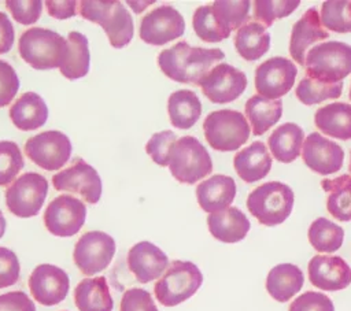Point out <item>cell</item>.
I'll use <instances>...</instances> for the list:
<instances>
[{"label": "cell", "instance_id": "obj_1", "mask_svg": "<svg viewBox=\"0 0 351 311\" xmlns=\"http://www.w3.org/2000/svg\"><path fill=\"white\" fill-rule=\"evenodd\" d=\"M223 58L225 53L218 48L191 47L186 41H180L158 55V66L167 78L176 82L197 85Z\"/></svg>", "mask_w": 351, "mask_h": 311}, {"label": "cell", "instance_id": "obj_2", "mask_svg": "<svg viewBox=\"0 0 351 311\" xmlns=\"http://www.w3.org/2000/svg\"><path fill=\"white\" fill-rule=\"evenodd\" d=\"M78 12L86 21L100 25L111 47L117 49L123 48L133 38V18L118 0H82L78 3Z\"/></svg>", "mask_w": 351, "mask_h": 311}, {"label": "cell", "instance_id": "obj_3", "mask_svg": "<svg viewBox=\"0 0 351 311\" xmlns=\"http://www.w3.org/2000/svg\"><path fill=\"white\" fill-rule=\"evenodd\" d=\"M18 51L21 58L36 70L56 69L66 59L67 38L51 29L30 27L21 34Z\"/></svg>", "mask_w": 351, "mask_h": 311}, {"label": "cell", "instance_id": "obj_4", "mask_svg": "<svg viewBox=\"0 0 351 311\" xmlns=\"http://www.w3.org/2000/svg\"><path fill=\"white\" fill-rule=\"evenodd\" d=\"M293 201V192L287 184L270 181L259 185L248 195L247 208L261 225L276 226L291 215Z\"/></svg>", "mask_w": 351, "mask_h": 311}, {"label": "cell", "instance_id": "obj_5", "mask_svg": "<svg viewBox=\"0 0 351 311\" xmlns=\"http://www.w3.org/2000/svg\"><path fill=\"white\" fill-rule=\"evenodd\" d=\"M307 77L337 84L351 74V45L341 41H325L314 45L304 60Z\"/></svg>", "mask_w": 351, "mask_h": 311}, {"label": "cell", "instance_id": "obj_6", "mask_svg": "<svg viewBox=\"0 0 351 311\" xmlns=\"http://www.w3.org/2000/svg\"><path fill=\"white\" fill-rule=\"evenodd\" d=\"M203 282L199 267L188 260H173L155 282L154 293L165 307H174L192 297Z\"/></svg>", "mask_w": 351, "mask_h": 311}, {"label": "cell", "instance_id": "obj_7", "mask_svg": "<svg viewBox=\"0 0 351 311\" xmlns=\"http://www.w3.org/2000/svg\"><path fill=\"white\" fill-rule=\"evenodd\" d=\"M171 175L181 184H195L213 171V160L208 151L193 136L178 138L169 158Z\"/></svg>", "mask_w": 351, "mask_h": 311}, {"label": "cell", "instance_id": "obj_8", "mask_svg": "<svg viewBox=\"0 0 351 311\" xmlns=\"http://www.w3.org/2000/svg\"><path fill=\"white\" fill-rule=\"evenodd\" d=\"M203 132L211 148L229 152L239 149L247 142L251 127L241 112L234 110H218L206 116Z\"/></svg>", "mask_w": 351, "mask_h": 311}, {"label": "cell", "instance_id": "obj_9", "mask_svg": "<svg viewBox=\"0 0 351 311\" xmlns=\"http://www.w3.org/2000/svg\"><path fill=\"white\" fill-rule=\"evenodd\" d=\"M48 193V181L38 173H23L4 193L7 208L19 218L38 214Z\"/></svg>", "mask_w": 351, "mask_h": 311}, {"label": "cell", "instance_id": "obj_10", "mask_svg": "<svg viewBox=\"0 0 351 311\" xmlns=\"http://www.w3.org/2000/svg\"><path fill=\"white\" fill-rule=\"evenodd\" d=\"M71 151L70 138L59 130L41 132L25 142L26 156L48 171L60 170L69 162Z\"/></svg>", "mask_w": 351, "mask_h": 311}, {"label": "cell", "instance_id": "obj_11", "mask_svg": "<svg viewBox=\"0 0 351 311\" xmlns=\"http://www.w3.org/2000/svg\"><path fill=\"white\" fill-rule=\"evenodd\" d=\"M115 251V240L110 234L92 230L78 238L74 245L73 259L82 274L95 275L111 263Z\"/></svg>", "mask_w": 351, "mask_h": 311}, {"label": "cell", "instance_id": "obj_12", "mask_svg": "<svg viewBox=\"0 0 351 311\" xmlns=\"http://www.w3.org/2000/svg\"><path fill=\"white\" fill-rule=\"evenodd\" d=\"M296 64L282 56H273L261 63L255 70V89L259 96L280 100L293 86Z\"/></svg>", "mask_w": 351, "mask_h": 311}, {"label": "cell", "instance_id": "obj_13", "mask_svg": "<svg viewBox=\"0 0 351 311\" xmlns=\"http://www.w3.org/2000/svg\"><path fill=\"white\" fill-rule=\"evenodd\" d=\"M86 206L82 200L60 195L55 197L44 211V225L56 237H71L77 234L85 223Z\"/></svg>", "mask_w": 351, "mask_h": 311}, {"label": "cell", "instance_id": "obj_14", "mask_svg": "<svg viewBox=\"0 0 351 311\" xmlns=\"http://www.w3.org/2000/svg\"><path fill=\"white\" fill-rule=\"evenodd\" d=\"M52 185L56 190L77 193L89 204H96L101 197V179L99 173L93 166L80 158L69 167L56 173L52 177Z\"/></svg>", "mask_w": 351, "mask_h": 311}, {"label": "cell", "instance_id": "obj_15", "mask_svg": "<svg viewBox=\"0 0 351 311\" xmlns=\"http://www.w3.org/2000/svg\"><path fill=\"white\" fill-rule=\"evenodd\" d=\"M197 85L210 101L225 104L241 96L247 88V77L241 70L228 63H218Z\"/></svg>", "mask_w": 351, "mask_h": 311}, {"label": "cell", "instance_id": "obj_16", "mask_svg": "<svg viewBox=\"0 0 351 311\" xmlns=\"http://www.w3.org/2000/svg\"><path fill=\"white\" fill-rule=\"evenodd\" d=\"M185 32L182 15L171 5H160L143 16L140 23V38L151 45H165L181 37Z\"/></svg>", "mask_w": 351, "mask_h": 311}, {"label": "cell", "instance_id": "obj_17", "mask_svg": "<svg viewBox=\"0 0 351 311\" xmlns=\"http://www.w3.org/2000/svg\"><path fill=\"white\" fill-rule=\"evenodd\" d=\"M69 275L55 264H38L29 277L30 293L43 306H55L63 301L69 293Z\"/></svg>", "mask_w": 351, "mask_h": 311}, {"label": "cell", "instance_id": "obj_18", "mask_svg": "<svg viewBox=\"0 0 351 311\" xmlns=\"http://www.w3.org/2000/svg\"><path fill=\"white\" fill-rule=\"evenodd\" d=\"M302 158L308 169L321 175H328L343 167L344 151L335 141L325 138L318 132H313L304 138Z\"/></svg>", "mask_w": 351, "mask_h": 311}, {"label": "cell", "instance_id": "obj_19", "mask_svg": "<svg viewBox=\"0 0 351 311\" xmlns=\"http://www.w3.org/2000/svg\"><path fill=\"white\" fill-rule=\"evenodd\" d=\"M308 279L322 290H340L351 284V267L340 256L315 255L308 262Z\"/></svg>", "mask_w": 351, "mask_h": 311}, {"label": "cell", "instance_id": "obj_20", "mask_svg": "<svg viewBox=\"0 0 351 311\" xmlns=\"http://www.w3.org/2000/svg\"><path fill=\"white\" fill-rule=\"evenodd\" d=\"M128 267L138 282L147 284L162 277L169 267V258L155 244L140 241L128 252Z\"/></svg>", "mask_w": 351, "mask_h": 311}, {"label": "cell", "instance_id": "obj_21", "mask_svg": "<svg viewBox=\"0 0 351 311\" xmlns=\"http://www.w3.org/2000/svg\"><path fill=\"white\" fill-rule=\"evenodd\" d=\"M328 37L329 33L321 23L318 10L315 7L308 8L292 27L289 40L291 58L299 66H304L306 55L313 45L321 40H326Z\"/></svg>", "mask_w": 351, "mask_h": 311}, {"label": "cell", "instance_id": "obj_22", "mask_svg": "<svg viewBox=\"0 0 351 311\" xmlns=\"http://www.w3.org/2000/svg\"><path fill=\"white\" fill-rule=\"evenodd\" d=\"M236 197V182L232 177L215 174L196 188V199L206 212H218L228 208Z\"/></svg>", "mask_w": 351, "mask_h": 311}, {"label": "cell", "instance_id": "obj_23", "mask_svg": "<svg viewBox=\"0 0 351 311\" xmlns=\"http://www.w3.org/2000/svg\"><path fill=\"white\" fill-rule=\"evenodd\" d=\"M207 226L214 238L232 244L241 241L247 236L251 223L247 215L237 207H228L210 214L207 216Z\"/></svg>", "mask_w": 351, "mask_h": 311}, {"label": "cell", "instance_id": "obj_24", "mask_svg": "<svg viewBox=\"0 0 351 311\" xmlns=\"http://www.w3.org/2000/svg\"><path fill=\"white\" fill-rule=\"evenodd\" d=\"M237 175L248 184L263 179L271 169V156L262 141H254L233 158Z\"/></svg>", "mask_w": 351, "mask_h": 311}, {"label": "cell", "instance_id": "obj_25", "mask_svg": "<svg viewBox=\"0 0 351 311\" xmlns=\"http://www.w3.org/2000/svg\"><path fill=\"white\" fill-rule=\"evenodd\" d=\"M10 118L19 130H36L48 119V107L34 92L21 95L10 107Z\"/></svg>", "mask_w": 351, "mask_h": 311}, {"label": "cell", "instance_id": "obj_26", "mask_svg": "<svg viewBox=\"0 0 351 311\" xmlns=\"http://www.w3.org/2000/svg\"><path fill=\"white\" fill-rule=\"evenodd\" d=\"M302 270L292 263L274 266L266 278V290L277 301L285 303L292 299L303 286Z\"/></svg>", "mask_w": 351, "mask_h": 311}, {"label": "cell", "instance_id": "obj_27", "mask_svg": "<svg viewBox=\"0 0 351 311\" xmlns=\"http://www.w3.org/2000/svg\"><path fill=\"white\" fill-rule=\"evenodd\" d=\"M74 303L80 311H112L114 301L104 277L84 278L74 289Z\"/></svg>", "mask_w": 351, "mask_h": 311}, {"label": "cell", "instance_id": "obj_28", "mask_svg": "<svg viewBox=\"0 0 351 311\" xmlns=\"http://www.w3.org/2000/svg\"><path fill=\"white\" fill-rule=\"evenodd\" d=\"M314 123L318 130L329 137L350 140L351 138V104L330 103L315 111Z\"/></svg>", "mask_w": 351, "mask_h": 311}, {"label": "cell", "instance_id": "obj_29", "mask_svg": "<svg viewBox=\"0 0 351 311\" xmlns=\"http://www.w3.org/2000/svg\"><path fill=\"white\" fill-rule=\"evenodd\" d=\"M303 140V129L296 123L287 122L274 129L267 138V144L276 160L281 163H291L300 155Z\"/></svg>", "mask_w": 351, "mask_h": 311}, {"label": "cell", "instance_id": "obj_30", "mask_svg": "<svg viewBox=\"0 0 351 311\" xmlns=\"http://www.w3.org/2000/svg\"><path fill=\"white\" fill-rule=\"evenodd\" d=\"M234 47L243 59L248 62L258 60L270 48V34L265 25L250 21L236 32Z\"/></svg>", "mask_w": 351, "mask_h": 311}, {"label": "cell", "instance_id": "obj_31", "mask_svg": "<svg viewBox=\"0 0 351 311\" xmlns=\"http://www.w3.org/2000/svg\"><path fill=\"white\" fill-rule=\"evenodd\" d=\"M167 114L174 127L191 129L202 115V103L189 89L176 90L169 96Z\"/></svg>", "mask_w": 351, "mask_h": 311}, {"label": "cell", "instance_id": "obj_32", "mask_svg": "<svg viewBox=\"0 0 351 311\" xmlns=\"http://www.w3.org/2000/svg\"><path fill=\"white\" fill-rule=\"evenodd\" d=\"M321 186L328 193V212L337 221H351V175L343 174L332 179L325 178L321 181Z\"/></svg>", "mask_w": 351, "mask_h": 311}, {"label": "cell", "instance_id": "obj_33", "mask_svg": "<svg viewBox=\"0 0 351 311\" xmlns=\"http://www.w3.org/2000/svg\"><path fill=\"white\" fill-rule=\"evenodd\" d=\"M282 114V101L269 100L259 95L250 97L245 103V116L248 118L252 133L262 136L271 126H274Z\"/></svg>", "mask_w": 351, "mask_h": 311}, {"label": "cell", "instance_id": "obj_34", "mask_svg": "<svg viewBox=\"0 0 351 311\" xmlns=\"http://www.w3.org/2000/svg\"><path fill=\"white\" fill-rule=\"evenodd\" d=\"M90 53L88 38L80 32H70L67 34V55L59 67L63 77L69 79H78L89 71Z\"/></svg>", "mask_w": 351, "mask_h": 311}, {"label": "cell", "instance_id": "obj_35", "mask_svg": "<svg viewBox=\"0 0 351 311\" xmlns=\"http://www.w3.org/2000/svg\"><path fill=\"white\" fill-rule=\"evenodd\" d=\"M344 240V230L335 222L319 216L308 227V241L318 252H336Z\"/></svg>", "mask_w": 351, "mask_h": 311}, {"label": "cell", "instance_id": "obj_36", "mask_svg": "<svg viewBox=\"0 0 351 311\" xmlns=\"http://www.w3.org/2000/svg\"><path fill=\"white\" fill-rule=\"evenodd\" d=\"M192 26L196 36L206 42H219L230 36V32L215 16L211 5H202L195 10Z\"/></svg>", "mask_w": 351, "mask_h": 311}, {"label": "cell", "instance_id": "obj_37", "mask_svg": "<svg viewBox=\"0 0 351 311\" xmlns=\"http://www.w3.org/2000/svg\"><path fill=\"white\" fill-rule=\"evenodd\" d=\"M343 92V82L330 84L304 77L296 86L295 95L300 103L314 105L328 99H337Z\"/></svg>", "mask_w": 351, "mask_h": 311}, {"label": "cell", "instance_id": "obj_38", "mask_svg": "<svg viewBox=\"0 0 351 311\" xmlns=\"http://www.w3.org/2000/svg\"><path fill=\"white\" fill-rule=\"evenodd\" d=\"M321 23L324 27L336 33L351 32V1L329 0L321 7Z\"/></svg>", "mask_w": 351, "mask_h": 311}, {"label": "cell", "instance_id": "obj_39", "mask_svg": "<svg viewBox=\"0 0 351 311\" xmlns=\"http://www.w3.org/2000/svg\"><path fill=\"white\" fill-rule=\"evenodd\" d=\"M251 3L247 0L240 1H214L211 4L215 16L229 30H239L248 19Z\"/></svg>", "mask_w": 351, "mask_h": 311}, {"label": "cell", "instance_id": "obj_40", "mask_svg": "<svg viewBox=\"0 0 351 311\" xmlns=\"http://www.w3.org/2000/svg\"><path fill=\"white\" fill-rule=\"evenodd\" d=\"M23 164L19 147L14 141H0V186L12 184Z\"/></svg>", "mask_w": 351, "mask_h": 311}, {"label": "cell", "instance_id": "obj_41", "mask_svg": "<svg viewBox=\"0 0 351 311\" xmlns=\"http://www.w3.org/2000/svg\"><path fill=\"white\" fill-rule=\"evenodd\" d=\"M299 4V0H256L254 1V18L262 25L270 26L276 19L292 14Z\"/></svg>", "mask_w": 351, "mask_h": 311}, {"label": "cell", "instance_id": "obj_42", "mask_svg": "<svg viewBox=\"0 0 351 311\" xmlns=\"http://www.w3.org/2000/svg\"><path fill=\"white\" fill-rule=\"evenodd\" d=\"M177 140L178 138H177L176 133L171 130H163V132L154 133L152 137L145 144V152L151 156V159L156 164L166 167V166H169L170 152Z\"/></svg>", "mask_w": 351, "mask_h": 311}, {"label": "cell", "instance_id": "obj_43", "mask_svg": "<svg viewBox=\"0 0 351 311\" xmlns=\"http://www.w3.org/2000/svg\"><path fill=\"white\" fill-rule=\"evenodd\" d=\"M5 5L12 18L22 25L37 22L43 12V1L40 0H7Z\"/></svg>", "mask_w": 351, "mask_h": 311}, {"label": "cell", "instance_id": "obj_44", "mask_svg": "<svg viewBox=\"0 0 351 311\" xmlns=\"http://www.w3.org/2000/svg\"><path fill=\"white\" fill-rule=\"evenodd\" d=\"M119 311H159L151 293L141 288L128 289L121 299Z\"/></svg>", "mask_w": 351, "mask_h": 311}, {"label": "cell", "instance_id": "obj_45", "mask_svg": "<svg viewBox=\"0 0 351 311\" xmlns=\"http://www.w3.org/2000/svg\"><path fill=\"white\" fill-rule=\"evenodd\" d=\"M288 311H335L333 301L321 292H304L289 306Z\"/></svg>", "mask_w": 351, "mask_h": 311}, {"label": "cell", "instance_id": "obj_46", "mask_svg": "<svg viewBox=\"0 0 351 311\" xmlns=\"http://www.w3.org/2000/svg\"><path fill=\"white\" fill-rule=\"evenodd\" d=\"M19 90V78L14 67L0 60V108L8 105Z\"/></svg>", "mask_w": 351, "mask_h": 311}, {"label": "cell", "instance_id": "obj_47", "mask_svg": "<svg viewBox=\"0 0 351 311\" xmlns=\"http://www.w3.org/2000/svg\"><path fill=\"white\" fill-rule=\"evenodd\" d=\"M21 266L14 251L0 247V289L14 285L19 279Z\"/></svg>", "mask_w": 351, "mask_h": 311}, {"label": "cell", "instance_id": "obj_48", "mask_svg": "<svg viewBox=\"0 0 351 311\" xmlns=\"http://www.w3.org/2000/svg\"><path fill=\"white\" fill-rule=\"evenodd\" d=\"M0 311H36L33 300L22 290L0 295Z\"/></svg>", "mask_w": 351, "mask_h": 311}, {"label": "cell", "instance_id": "obj_49", "mask_svg": "<svg viewBox=\"0 0 351 311\" xmlns=\"http://www.w3.org/2000/svg\"><path fill=\"white\" fill-rule=\"evenodd\" d=\"M45 5L48 10V14L52 18L67 19V18L77 15L78 1H75V0H62V1L48 0V1H45Z\"/></svg>", "mask_w": 351, "mask_h": 311}, {"label": "cell", "instance_id": "obj_50", "mask_svg": "<svg viewBox=\"0 0 351 311\" xmlns=\"http://www.w3.org/2000/svg\"><path fill=\"white\" fill-rule=\"evenodd\" d=\"M15 40L14 26L10 18L0 11V53H5L12 48Z\"/></svg>", "mask_w": 351, "mask_h": 311}, {"label": "cell", "instance_id": "obj_51", "mask_svg": "<svg viewBox=\"0 0 351 311\" xmlns=\"http://www.w3.org/2000/svg\"><path fill=\"white\" fill-rule=\"evenodd\" d=\"M5 226H7L5 218L3 216V212L0 211V238L3 237V234H4V232H5Z\"/></svg>", "mask_w": 351, "mask_h": 311}, {"label": "cell", "instance_id": "obj_52", "mask_svg": "<svg viewBox=\"0 0 351 311\" xmlns=\"http://www.w3.org/2000/svg\"><path fill=\"white\" fill-rule=\"evenodd\" d=\"M350 171H351V156H350Z\"/></svg>", "mask_w": 351, "mask_h": 311}, {"label": "cell", "instance_id": "obj_53", "mask_svg": "<svg viewBox=\"0 0 351 311\" xmlns=\"http://www.w3.org/2000/svg\"><path fill=\"white\" fill-rule=\"evenodd\" d=\"M350 99H351V88H350Z\"/></svg>", "mask_w": 351, "mask_h": 311}]
</instances>
